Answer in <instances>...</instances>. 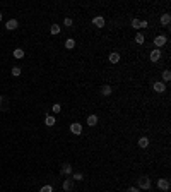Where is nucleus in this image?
I'll list each match as a JSON object with an SVG mask.
<instances>
[{
    "instance_id": "obj_1",
    "label": "nucleus",
    "mask_w": 171,
    "mask_h": 192,
    "mask_svg": "<svg viewBox=\"0 0 171 192\" xmlns=\"http://www.w3.org/2000/svg\"><path fill=\"white\" fill-rule=\"evenodd\" d=\"M137 189L149 191V189H151V178H149V177H140V178H139V187H137Z\"/></svg>"
},
{
    "instance_id": "obj_2",
    "label": "nucleus",
    "mask_w": 171,
    "mask_h": 192,
    "mask_svg": "<svg viewBox=\"0 0 171 192\" xmlns=\"http://www.w3.org/2000/svg\"><path fill=\"white\" fill-rule=\"evenodd\" d=\"M166 41H168V38H166V36H156V38H154V45H156L157 48L164 46V45H166Z\"/></svg>"
},
{
    "instance_id": "obj_3",
    "label": "nucleus",
    "mask_w": 171,
    "mask_h": 192,
    "mask_svg": "<svg viewBox=\"0 0 171 192\" xmlns=\"http://www.w3.org/2000/svg\"><path fill=\"white\" fill-rule=\"evenodd\" d=\"M157 187H159L161 191H168V189H170V180H168V178H159V180H157Z\"/></svg>"
},
{
    "instance_id": "obj_4",
    "label": "nucleus",
    "mask_w": 171,
    "mask_h": 192,
    "mask_svg": "<svg viewBox=\"0 0 171 192\" xmlns=\"http://www.w3.org/2000/svg\"><path fill=\"white\" fill-rule=\"evenodd\" d=\"M70 132H72V134H75V135H80V134H82V125H80L79 122L72 124V125H70Z\"/></svg>"
},
{
    "instance_id": "obj_5",
    "label": "nucleus",
    "mask_w": 171,
    "mask_h": 192,
    "mask_svg": "<svg viewBox=\"0 0 171 192\" xmlns=\"http://www.w3.org/2000/svg\"><path fill=\"white\" fill-rule=\"evenodd\" d=\"M62 187H64L65 192H72L74 191V180H72V178H65V182H64Z\"/></svg>"
},
{
    "instance_id": "obj_6",
    "label": "nucleus",
    "mask_w": 171,
    "mask_h": 192,
    "mask_svg": "<svg viewBox=\"0 0 171 192\" xmlns=\"http://www.w3.org/2000/svg\"><path fill=\"white\" fill-rule=\"evenodd\" d=\"M154 91H156V93H164V91H166V84L161 82V81H156V82H154Z\"/></svg>"
},
{
    "instance_id": "obj_7",
    "label": "nucleus",
    "mask_w": 171,
    "mask_h": 192,
    "mask_svg": "<svg viewBox=\"0 0 171 192\" xmlns=\"http://www.w3.org/2000/svg\"><path fill=\"white\" fill-rule=\"evenodd\" d=\"M17 26H19V22H17L16 19H10V21H7V22H5V28H7L9 31H14V29H17Z\"/></svg>"
},
{
    "instance_id": "obj_8",
    "label": "nucleus",
    "mask_w": 171,
    "mask_h": 192,
    "mask_svg": "<svg viewBox=\"0 0 171 192\" xmlns=\"http://www.w3.org/2000/svg\"><path fill=\"white\" fill-rule=\"evenodd\" d=\"M149 59H151L152 62H157V60L161 59V50H159V48L152 50V52H151V55H149Z\"/></svg>"
},
{
    "instance_id": "obj_9",
    "label": "nucleus",
    "mask_w": 171,
    "mask_h": 192,
    "mask_svg": "<svg viewBox=\"0 0 171 192\" xmlns=\"http://www.w3.org/2000/svg\"><path fill=\"white\" fill-rule=\"evenodd\" d=\"M93 24H94L96 28H103V26H104V17H101V16H96V17L93 19Z\"/></svg>"
},
{
    "instance_id": "obj_10",
    "label": "nucleus",
    "mask_w": 171,
    "mask_h": 192,
    "mask_svg": "<svg viewBox=\"0 0 171 192\" xmlns=\"http://www.w3.org/2000/svg\"><path fill=\"white\" fill-rule=\"evenodd\" d=\"M108 59H109V62H111V64H118V62H120V53L113 52V53H109V57H108Z\"/></svg>"
},
{
    "instance_id": "obj_11",
    "label": "nucleus",
    "mask_w": 171,
    "mask_h": 192,
    "mask_svg": "<svg viewBox=\"0 0 171 192\" xmlns=\"http://www.w3.org/2000/svg\"><path fill=\"white\" fill-rule=\"evenodd\" d=\"M64 175H72V165H68V163H65V165H62V170H60Z\"/></svg>"
},
{
    "instance_id": "obj_12",
    "label": "nucleus",
    "mask_w": 171,
    "mask_h": 192,
    "mask_svg": "<svg viewBox=\"0 0 171 192\" xmlns=\"http://www.w3.org/2000/svg\"><path fill=\"white\" fill-rule=\"evenodd\" d=\"M170 22H171V16L170 14H163V16H161V24H163V26H168Z\"/></svg>"
},
{
    "instance_id": "obj_13",
    "label": "nucleus",
    "mask_w": 171,
    "mask_h": 192,
    "mask_svg": "<svg viewBox=\"0 0 171 192\" xmlns=\"http://www.w3.org/2000/svg\"><path fill=\"white\" fill-rule=\"evenodd\" d=\"M96 124H98V117H96V115H89V117H87V125L94 127Z\"/></svg>"
},
{
    "instance_id": "obj_14",
    "label": "nucleus",
    "mask_w": 171,
    "mask_h": 192,
    "mask_svg": "<svg viewBox=\"0 0 171 192\" xmlns=\"http://www.w3.org/2000/svg\"><path fill=\"white\" fill-rule=\"evenodd\" d=\"M147 146H149V139H147V137H140V139H139V148L144 149V148H147Z\"/></svg>"
},
{
    "instance_id": "obj_15",
    "label": "nucleus",
    "mask_w": 171,
    "mask_h": 192,
    "mask_svg": "<svg viewBox=\"0 0 171 192\" xmlns=\"http://www.w3.org/2000/svg\"><path fill=\"white\" fill-rule=\"evenodd\" d=\"M14 57L16 59H24V50L22 48H16L14 50Z\"/></svg>"
},
{
    "instance_id": "obj_16",
    "label": "nucleus",
    "mask_w": 171,
    "mask_h": 192,
    "mask_svg": "<svg viewBox=\"0 0 171 192\" xmlns=\"http://www.w3.org/2000/svg\"><path fill=\"white\" fill-rule=\"evenodd\" d=\"M111 91H113V89H111V86H108V84H104V86L101 88V93L104 96H109L111 95Z\"/></svg>"
},
{
    "instance_id": "obj_17",
    "label": "nucleus",
    "mask_w": 171,
    "mask_h": 192,
    "mask_svg": "<svg viewBox=\"0 0 171 192\" xmlns=\"http://www.w3.org/2000/svg\"><path fill=\"white\" fill-rule=\"evenodd\" d=\"M45 124H46L48 127H51V125H55V117H51V115H48V117L45 118Z\"/></svg>"
},
{
    "instance_id": "obj_18",
    "label": "nucleus",
    "mask_w": 171,
    "mask_h": 192,
    "mask_svg": "<svg viewBox=\"0 0 171 192\" xmlns=\"http://www.w3.org/2000/svg\"><path fill=\"white\" fill-rule=\"evenodd\" d=\"M74 46H75V41H74L72 38H68V39H65V48H67V50H72Z\"/></svg>"
},
{
    "instance_id": "obj_19",
    "label": "nucleus",
    "mask_w": 171,
    "mask_h": 192,
    "mask_svg": "<svg viewBox=\"0 0 171 192\" xmlns=\"http://www.w3.org/2000/svg\"><path fill=\"white\" fill-rule=\"evenodd\" d=\"M60 29H62V28H60L58 24H51V28H50L51 34H58V33H60Z\"/></svg>"
},
{
    "instance_id": "obj_20",
    "label": "nucleus",
    "mask_w": 171,
    "mask_h": 192,
    "mask_svg": "<svg viewBox=\"0 0 171 192\" xmlns=\"http://www.w3.org/2000/svg\"><path fill=\"white\" fill-rule=\"evenodd\" d=\"M135 43L137 45H142V43H144V34H142V33H137L135 34Z\"/></svg>"
},
{
    "instance_id": "obj_21",
    "label": "nucleus",
    "mask_w": 171,
    "mask_h": 192,
    "mask_svg": "<svg viewBox=\"0 0 171 192\" xmlns=\"http://www.w3.org/2000/svg\"><path fill=\"white\" fill-rule=\"evenodd\" d=\"M170 79H171V72H170V70H164V72H163V81H164V82H168Z\"/></svg>"
},
{
    "instance_id": "obj_22",
    "label": "nucleus",
    "mask_w": 171,
    "mask_h": 192,
    "mask_svg": "<svg viewBox=\"0 0 171 192\" xmlns=\"http://www.w3.org/2000/svg\"><path fill=\"white\" fill-rule=\"evenodd\" d=\"M12 76H21V67H12Z\"/></svg>"
},
{
    "instance_id": "obj_23",
    "label": "nucleus",
    "mask_w": 171,
    "mask_h": 192,
    "mask_svg": "<svg viewBox=\"0 0 171 192\" xmlns=\"http://www.w3.org/2000/svg\"><path fill=\"white\" fill-rule=\"evenodd\" d=\"M82 178H84V177H82V173H74V175H72V180H74V182H75V180H79V182H80Z\"/></svg>"
},
{
    "instance_id": "obj_24",
    "label": "nucleus",
    "mask_w": 171,
    "mask_h": 192,
    "mask_svg": "<svg viewBox=\"0 0 171 192\" xmlns=\"http://www.w3.org/2000/svg\"><path fill=\"white\" fill-rule=\"evenodd\" d=\"M39 192H53V187L51 185H45V187H41Z\"/></svg>"
},
{
    "instance_id": "obj_25",
    "label": "nucleus",
    "mask_w": 171,
    "mask_h": 192,
    "mask_svg": "<svg viewBox=\"0 0 171 192\" xmlns=\"http://www.w3.org/2000/svg\"><path fill=\"white\" fill-rule=\"evenodd\" d=\"M132 28H135V29L140 28V21L139 19H132Z\"/></svg>"
},
{
    "instance_id": "obj_26",
    "label": "nucleus",
    "mask_w": 171,
    "mask_h": 192,
    "mask_svg": "<svg viewBox=\"0 0 171 192\" xmlns=\"http://www.w3.org/2000/svg\"><path fill=\"white\" fill-rule=\"evenodd\" d=\"M0 110H5V96H0Z\"/></svg>"
},
{
    "instance_id": "obj_27",
    "label": "nucleus",
    "mask_w": 171,
    "mask_h": 192,
    "mask_svg": "<svg viewBox=\"0 0 171 192\" xmlns=\"http://www.w3.org/2000/svg\"><path fill=\"white\" fill-rule=\"evenodd\" d=\"M51 112H53V113H60V112H62V106H60V105H53V110H51Z\"/></svg>"
},
{
    "instance_id": "obj_28",
    "label": "nucleus",
    "mask_w": 171,
    "mask_h": 192,
    "mask_svg": "<svg viewBox=\"0 0 171 192\" xmlns=\"http://www.w3.org/2000/svg\"><path fill=\"white\" fill-rule=\"evenodd\" d=\"M64 24H65V26H72V19H70V17H65V19H64Z\"/></svg>"
},
{
    "instance_id": "obj_29",
    "label": "nucleus",
    "mask_w": 171,
    "mask_h": 192,
    "mask_svg": "<svg viewBox=\"0 0 171 192\" xmlns=\"http://www.w3.org/2000/svg\"><path fill=\"white\" fill-rule=\"evenodd\" d=\"M140 189H137V187H130V189H127V192H139Z\"/></svg>"
},
{
    "instance_id": "obj_30",
    "label": "nucleus",
    "mask_w": 171,
    "mask_h": 192,
    "mask_svg": "<svg viewBox=\"0 0 171 192\" xmlns=\"http://www.w3.org/2000/svg\"><path fill=\"white\" fill-rule=\"evenodd\" d=\"M140 28H147V21H140Z\"/></svg>"
},
{
    "instance_id": "obj_31",
    "label": "nucleus",
    "mask_w": 171,
    "mask_h": 192,
    "mask_svg": "<svg viewBox=\"0 0 171 192\" xmlns=\"http://www.w3.org/2000/svg\"><path fill=\"white\" fill-rule=\"evenodd\" d=\"M0 21H2V14H0Z\"/></svg>"
}]
</instances>
